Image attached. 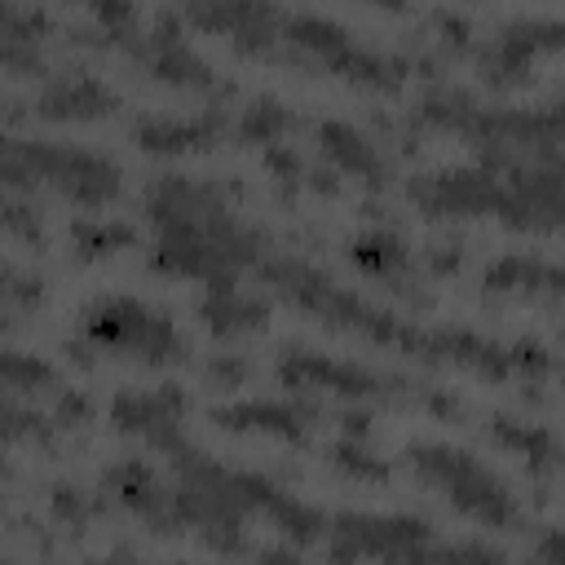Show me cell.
<instances>
[{
  "mask_svg": "<svg viewBox=\"0 0 565 565\" xmlns=\"http://www.w3.org/2000/svg\"><path fill=\"white\" fill-rule=\"evenodd\" d=\"M154 265L168 274L199 278L207 287H234L238 269L256 260V234L225 207L212 185L163 177L150 190Z\"/></svg>",
  "mask_w": 565,
  "mask_h": 565,
  "instance_id": "1",
  "label": "cell"
},
{
  "mask_svg": "<svg viewBox=\"0 0 565 565\" xmlns=\"http://www.w3.org/2000/svg\"><path fill=\"white\" fill-rule=\"evenodd\" d=\"M331 565H503V552L486 543H441L415 516H340L331 525Z\"/></svg>",
  "mask_w": 565,
  "mask_h": 565,
  "instance_id": "2",
  "label": "cell"
},
{
  "mask_svg": "<svg viewBox=\"0 0 565 565\" xmlns=\"http://www.w3.org/2000/svg\"><path fill=\"white\" fill-rule=\"evenodd\" d=\"M0 185H9V190L53 185L57 194L75 199L79 207H106L119 194L124 172L115 159L79 150V146L22 141V137L0 132Z\"/></svg>",
  "mask_w": 565,
  "mask_h": 565,
  "instance_id": "3",
  "label": "cell"
},
{
  "mask_svg": "<svg viewBox=\"0 0 565 565\" xmlns=\"http://www.w3.org/2000/svg\"><path fill=\"white\" fill-rule=\"evenodd\" d=\"M260 278H265L287 305H296V309H305V313H313V318H322V322H331V327L362 331V335L375 340V344H397V349H419V353H424V335H428V331H415V327L397 322L393 313L366 305L358 291L331 282L327 274H318V269L305 265V260H287V256H282V260H260Z\"/></svg>",
  "mask_w": 565,
  "mask_h": 565,
  "instance_id": "4",
  "label": "cell"
},
{
  "mask_svg": "<svg viewBox=\"0 0 565 565\" xmlns=\"http://www.w3.org/2000/svg\"><path fill=\"white\" fill-rule=\"evenodd\" d=\"M309 57V62H322L327 71H340L358 84H371V88H397L402 79V62L362 44L349 26L322 18V13H287L278 9V57Z\"/></svg>",
  "mask_w": 565,
  "mask_h": 565,
  "instance_id": "5",
  "label": "cell"
},
{
  "mask_svg": "<svg viewBox=\"0 0 565 565\" xmlns=\"http://www.w3.org/2000/svg\"><path fill=\"white\" fill-rule=\"evenodd\" d=\"M84 340L93 349H106V353H119L132 362H150V366L185 358V335L177 331V322L132 296L93 300L84 309Z\"/></svg>",
  "mask_w": 565,
  "mask_h": 565,
  "instance_id": "6",
  "label": "cell"
},
{
  "mask_svg": "<svg viewBox=\"0 0 565 565\" xmlns=\"http://www.w3.org/2000/svg\"><path fill=\"white\" fill-rule=\"evenodd\" d=\"M411 468L437 486L463 516L481 521V525H512L516 521V503L508 494V486L468 450H455V446H437V441H419L406 450Z\"/></svg>",
  "mask_w": 565,
  "mask_h": 565,
  "instance_id": "7",
  "label": "cell"
},
{
  "mask_svg": "<svg viewBox=\"0 0 565 565\" xmlns=\"http://www.w3.org/2000/svg\"><path fill=\"white\" fill-rule=\"evenodd\" d=\"M137 53H141V62H146L159 79H168V84H185V88H212V84H216V75L207 71V62H203V57L190 49V40L181 35V18H177V13H159L154 26L141 35Z\"/></svg>",
  "mask_w": 565,
  "mask_h": 565,
  "instance_id": "8",
  "label": "cell"
},
{
  "mask_svg": "<svg viewBox=\"0 0 565 565\" xmlns=\"http://www.w3.org/2000/svg\"><path fill=\"white\" fill-rule=\"evenodd\" d=\"M278 375L291 388H327V393H344V397H371V393L384 388L380 375H371V371H362L353 362H331V358L305 353V349H291L278 362Z\"/></svg>",
  "mask_w": 565,
  "mask_h": 565,
  "instance_id": "9",
  "label": "cell"
},
{
  "mask_svg": "<svg viewBox=\"0 0 565 565\" xmlns=\"http://www.w3.org/2000/svg\"><path fill=\"white\" fill-rule=\"evenodd\" d=\"M119 106V97L97 79V75H57L44 84L40 102H35V115L44 119H102Z\"/></svg>",
  "mask_w": 565,
  "mask_h": 565,
  "instance_id": "10",
  "label": "cell"
},
{
  "mask_svg": "<svg viewBox=\"0 0 565 565\" xmlns=\"http://www.w3.org/2000/svg\"><path fill=\"white\" fill-rule=\"evenodd\" d=\"M221 132V115H146L132 124V137L141 150L154 154H185V150H203L212 146Z\"/></svg>",
  "mask_w": 565,
  "mask_h": 565,
  "instance_id": "11",
  "label": "cell"
},
{
  "mask_svg": "<svg viewBox=\"0 0 565 565\" xmlns=\"http://www.w3.org/2000/svg\"><path fill=\"white\" fill-rule=\"evenodd\" d=\"M110 490H115V499L124 503V508H132L141 521H150L154 530H177L172 525V486H163L141 459H128V463H119L110 477Z\"/></svg>",
  "mask_w": 565,
  "mask_h": 565,
  "instance_id": "12",
  "label": "cell"
},
{
  "mask_svg": "<svg viewBox=\"0 0 565 565\" xmlns=\"http://www.w3.org/2000/svg\"><path fill=\"white\" fill-rule=\"evenodd\" d=\"M556 35H561V22L556 18H547V22H516L512 31H503L490 49H486V57H481V66H486V75L490 79H516L525 66H530V57L539 53V49H552L556 44Z\"/></svg>",
  "mask_w": 565,
  "mask_h": 565,
  "instance_id": "13",
  "label": "cell"
},
{
  "mask_svg": "<svg viewBox=\"0 0 565 565\" xmlns=\"http://www.w3.org/2000/svg\"><path fill=\"white\" fill-rule=\"evenodd\" d=\"M49 18L35 9H18V4H0V62L18 75H40L44 71V40Z\"/></svg>",
  "mask_w": 565,
  "mask_h": 565,
  "instance_id": "14",
  "label": "cell"
},
{
  "mask_svg": "<svg viewBox=\"0 0 565 565\" xmlns=\"http://www.w3.org/2000/svg\"><path fill=\"white\" fill-rule=\"evenodd\" d=\"M318 141H322L327 159H331L344 177H358V181H366L371 190L384 185V159H380V150H375L353 124L327 119V124H318Z\"/></svg>",
  "mask_w": 565,
  "mask_h": 565,
  "instance_id": "15",
  "label": "cell"
},
{
  "mask_svg": "<svg viewBox=\"0 0 565 565\" xmlns=\"http://www.w3.org/2000/svg\"><path fill=\"white\" fill-rule=\"evenodd\" d=\"M212 419L225 424V428H234V433H274V437H287V441H300L305 437V415L291 411V406H282V402H269V397L216 406Z\"/></svg>",
  "mask_w": 565,
  "mask_h": 565,
  "instance_id": "16",
  "label": "cell"
},
{
  "mask_svg": "<svg viewBox=\"0 0 565 565\" xmlns=\"http://www.w3.org/2000/svg\"><path fill=\"white\" fill-rule=\"evenodd\" d=\"M203 327L212 331V335H243V331H256V327H265V318H269V305L265 300H256V296H247L238 282L234 287H207V300H203Z\"/></svg>",
  "mask_w": 565,
  "mask_h": 565,
  "instance_id": "17",
  "label": "cell"
},
{
  "mask_svg": "<svg viewBox=\"0 0 565 565\" xmlns=\"http://www.w3.org/2000/svg\"><path fill=\"white\" fill-rule=\"evenodd\" d=\"M110 411H115V424H119L124 433H141V437H150V433H159V428H168V424H181L185 402H181L177 388H154V393H137V388H128V393L115 397Z\"/></svg>",
  "mask_w": 565,
  "mask_h": 565,
  "instance_id": "18",
  "label": "cell"
},
{
  "mask_svg": "<svg viewBox=\"0 0 565 565\" xmlns=\"http://www.w3.org/2000/svg\"><path fill=\"white\" fill-rule=\"evenodd\" d=\"M556 287H561L556 265L534 260V256H503V260H494L486 269V291H521V296L543 291V296H556Z\"/></svg>",
  "mask_w": 565,
  "mask_h": 565,
  "instance_id": "19",
  "label": "cell"
},
{
  "mask_svg": "<svg viewBox=\"0 0 565 565\" xmlns=\"http://www.w3.org/2000/svg\"><path fill=\"white\" fill-rule=\"evenodd\" d=\"M349 260H353L362 274H371V278H388V282H402V278H406V269H411L406 247H402L388 230L358 234V238L349 243Z\"/></svg>",
  "mask_w": 565,
  "mask_h": 565,
  "instance_id": "20",
  "label": "cell"
},
{
  "mask_svg": "<svg viewBox=\"0 0 565 565\" xmlns=\"http://www.w3.org/2000/svg\"><path fill=\"white\" fill-rule=\"evenodd\" d=\"M71 243L84 260H102V256H115L124 247L137 243V230L124 225V221H75L71 225Z\"/></svg>",
  "mask_w": 565,
  "mask_h": 565,
  "instance_id": "21",
  "label": "cell"
},
{
  "mask_svg": "<svg viewBox=\"0 0 565 565\" xmlns=\"http://www.w3.org/2000/svg\"><path fill=\"white\" fill-rule=\"evenodd\" d=\"M503 446H512V450H521L534 468H552L556 463V437L547 433V428H530V424H512V419H494V428H490Z\"/></svg>",
  "mask_w": 565,
  "mask_h": 565,
  "instance_id": "22",
  "label": "cell"
},
{
  "mask_svg": "<svg viewBox=\"0 0 565 565\" xmlns=\"http://www.w3.org/2000/svg\"><path fill=\"white\" fill-rule=\"evenodd\" d=\"M296 119H291V110H282L278 102H256V106H247V115H243V141H278L287 128H291Z\"/></svg>",
  "mask_w": 565,
  "mask_h": 565,
  "instance_id": "23",
  "label": "cell"
},
{
  "mask_svg": "<svg viewBox=\"0 0 565 565\" xmlns=\"http://www.w3.org/2000/svg\"><path fill=\"white\" fill-rule=\"evenodd\" d=\"M0 234H13V238H26V243H40V238H44V225H40L35 207H26L22 199H4V194H0Z\"/></svg>",
  "mask_w": 565,
  "mask_h": 565,
  "instance_id": "24",
  "label": "cell"
},
{
  "mask_svg": "<svg viewBox=\"0 0 565 565\" xmlns=\"http://www.w3.org/2000/svg\"><path fill=\"white\" fill-rule=\"evenodd\" d=\"M0 300H18V305H31L40 300V278L13 269L9 260H0Z\"/></svg>",
  "mask_w": 565,
  "mask_h": 565,
  "instance_id": "25",
  "label": "cell"
},
{
  "mask_svg": "<svg viewBox=\"0 0 565 565\" xmlns=\"http://www.w3.org/2000/svg\"><path fill=\"white\" fill-rule=\"evenodd\" d=\"M335 463H340L344 472H353V477H388L384 463H375L366 450H358V446H349V441L335 446Z\"/></svg>",
  "mask_w": 565,
  "mask_h": 565,
  "instance_id": "26",
  "label": "cell"
},
{
  "mask_svg": "<svg viewBox=\"0 0 565 565\" xmlns=\"http://www.w3.org/2000/svg\"><path fill=\"white\" fill-rule=\"evenodd\" d=\"M243 371H247L243 362H221V366H212V375H216V380H225V384H234Z\"/></svg>",
  "mask_w": 565,
  "mask_h": 565,
  "instance_id": "27",
  "label": "cell"
}]
</instances>
